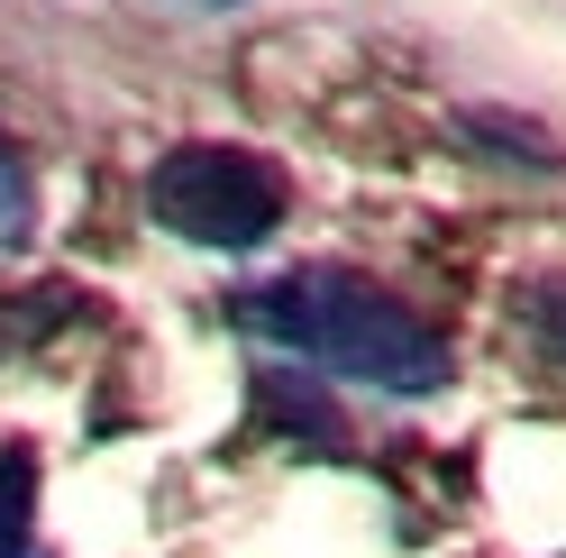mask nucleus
Here are the masks:
<instances>
[{
	"instance_id": "obj_1",
	"label": "nucleus",
	"mask_w": 566,
	"mask_h": 558,
	"mask_svg": "<svg viewBox=\"0 0 566 558\" xmlns=\"http://www.w3.org/2000/svg\"><path fill=\"white\" fill-rule=\"evenodd\" d=\"M229 311H238V330L293 348L302 366H329L347 385H375V394H402V403L439 394L457 375V348L402 293H384L357 266H283L265 285H247Z\"/></svg>"
},
{
	"instance_id": "obj_6",
	"label": "nucleus",
	"mask_w": 566,
	"mask_h": 558,
	"mask_svg": "<svg viewBox=\"0 0 566 558\" xmlns=\"http://www.w3.org/2000/svg\"><path fill=\"white\" fill-rule=\"evenodd\" d=\"M28 220H38V184H28V156L0 137V238H28Z\"/></svg>"
},
{
	"instance_id": "obj_8",
	"label": "nucleus",
	"mask_w": 566,
	"mask_h": 558,
	"mask_svg": "<svg viewBox=\"0 0 566 558\" xmlns=\"http://www.w3.org/2000/svg\"><path fill=\"white\" fill-rule=\"evenodd\" d=\"M192 10H238V0H192Z\"/></svg>"
},
{
	"instance_id": "obj_2",
	"label": "nucleus",
	"mask_w": 566,
	"mask_h": 558,
	"mask_svg": "<svg viewBox=\"0 0 566 558\" xmlns=\"http://www.w3.org/2000/svg\"><path fill=\"white\" fill-rule=\"evenodd\" d=\"M283 165L256 147H220V137H192V147H165L147 174V211L156 229H174L184 248H256L283 229Z\"/></svg>"
},
{
	"instance_id": "obj_4",
	"label": "nucleus",
	"mask_w": 566,
	"mask_h": 558,
	"mask_svg": "<svg viewBox=\"0 0 566 558\" xmlns=\"http://www.w3.org/2000/svg\"><path fill=\"white\" fill-rule=\"evenodd\" d=\"M28 521H38V458L0 448V558H28Z\"/></svg>"
},
{
	"instance_id": "obj_5",
	"label": "nucleus",
	"mask_w": 566,
	"mask_h": 558,
	"mask_svg": "<svg viewBox=\"0 0 566 558\" xmlns=\"http://www.w3.org/2000/svg\"><path fill=\"white\" fill-rule=\"evenodd\" d=\"M512 311H521V330L539 339V358L566 375V275H530V285L512 293Z\"/></svg>"
},
{
	"instance_id": "obj_7",
	"label": "nucleus",
	"mask_w": 566,
	"mask_h": 558,
	"mask_svg": "<svg viewBox=\"0 0 566 558\" xmlns=\"http://www.w3.org/2000/svg\"><path fill=\"white\" fill-rule=\"evenodd\" d=\"M467 128H475V137H493V147H512V156H539V165H548V137L530 128V120H503V111H467Z\"/></svg>"
},
{
	"instance_id": "obj_3",
	"label": "nucleus",
	"mask_w": 566,
	"mask_h": 558,
	"mask_svg": "<svg viewBox=\"0 0 566 558\" xmlns=\"http://www.w3.org/2000/svg\"><path fill=\"white\" fill-rule=\"evenodd\" d=\"M256 403H265V422H274V431H293V440H321V448L347 440V422H338L321 394H293V375H256Z\"/></svg>"
}]
</instances>
